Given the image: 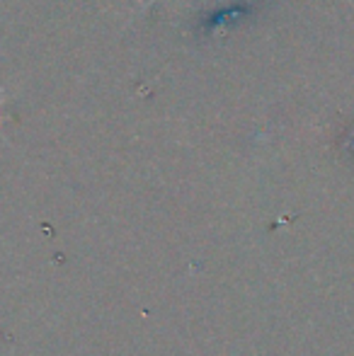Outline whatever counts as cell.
<instances>
[{
	"label": "cell",
	"mask_w": 354,
	"mask_h": 356,
	"mask_svg": "<svg viewBox=\"0 0 354 356\" xmlns=\"http://www.w3.org/2000/svg\"><path fill=\"white\" fill-rule=\"evenodd\" d=\"M153 3H156V0H153Z\"/></svg>",
	"instance_id": "obj_1"
}]
</instances>
